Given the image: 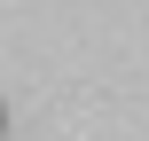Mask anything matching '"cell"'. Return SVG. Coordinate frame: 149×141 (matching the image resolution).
Here are the masks:
<instances>
[{
    "instance_id": "1",
    "label": "cell",
    "mask_w": 149,
    "mask_h": 141,
    "mask_svg": "<svg viewBox=\"0 0 149 141\" xmlns=\"http://www.w3.org/2000/svg\"><path fill=\"white\" fill-rule=\"evenodd\" d=\"M0 133H8V110H0Z\"/></svg>"
}]
</instances>
